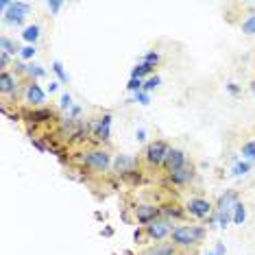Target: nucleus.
Returning <instances> with one entry per match:
<instances>
[{
  "mask_svg": "<svg viewBox=\"0 0 255 255\" xmlns=\"http://www.w3.org/2000/svg\"><path fill=\"white\" fill-rule=\"evenodd\" d=\"M205 255H214V253H205Z\"/></svg>",
  "mask_w": 255,
  "mask_h": 255,
  "instance_id": "43",
  "label": "nucleus"
},
{
  "mask_svg": "<svg viewBox=\"0 0 255 255\" xmlns=\"http://www.w3.org/2000/svg\"><path fill=\"white\" fill-rule=\"evenodd\" d=\"M133 214H135L137 223L146 227V225H151L153 220L159 218L162 207H157V205H135V207H133Z\"/></svg>",
  "mask_w": 255,
  "mask_h": 255,
  "instance_id": "8",
  "label": "nucleus"
},
{
  "mask_svg": "<svg viewBox=\"0 0 255 255\" xmlns=\"http://www.w3.org/2000/svg\"><path fill=\"white\" fill-rule=\"evenodd\" d=\"M79 114H81V107H76V105H74V107L70 109V118H76Z\"/></svg>",
  "mask_w": 255,
  "mask_h": 255,
  "instance_id": "41",
  "label": "nucleus"
},
{
  "mask_svg": "<svg viewBox=\"0 0 255 255\" xmlns=\"http://www.w3.org/2000/svg\"><path fill=\"white\" fill-rule=\"evenodd\" d=\"M142 255H177V247L173 242H168V245H155L151 249H146Z\"/></svg>",
  "mask_w": 255,
  "mask_h": 255,
  "instance_id": "16",
  "label": "nucleus"
},
{
  "mask_svg": "<svg viewBox=\"0 0 255 255\" xmlns=\"http://www.w3.org/2000/svg\"><path fill=\"white\" fill-rule=\"evenodd\" d=\"M242 157H245L247 162H255V142L242 144Z\"/></svg>",
  "mask_w": 255,
  "mask_h": 255,
  "instance_id": "23",
  "label": "nucleus"
},
{
  "mask_svg": "<svg viewBox=\"0 0 255 255\" xmlns=\"http://www.w3.org/2000/svg\"><path fill=\"white\" fill-rule=\"evenodd\" d=\"M245 218H247V209H245V205L238 203L236 207H234V214H231V223H234V225H242V223H245Z\"/></svg>",
  "mask_w": 255,
  "mask_h": 255,
  "instance_id": "19",
  "label": "nucleus"
},
{
  "mask_svg": "<svg viewBox=\"0 0 255 255\" xmlns=\"http://www.w3.org/2000/svg\"><path fill=\"white\" fill-rule=\"evenodd\" d=\"M205 238V227L201 225H181L175 227L170 234V242L177 249H194L203 242Z\"/></svg>",
  "mask_w": 255,
  "mask_h": 255,
  "instance_id": "1",
  "label": "nucleus"
},
{
  "mask_svg": "<svg viewBox=\"0 0 255 255\" xmlns=\"http://www.w3.org/2000/svg\"><path fill=\"white\" fill-rule=\"evenodd\" d=\"M194 179V168L190 164H186L181 170H177V173H170L168 175V181L173 186H186V184H190V181Z\"/></svg>",
  "mask_w": 255,
  "mask_h": 255,
  "instance_id": "14",
  "label": "nucleus"
},
{
  "mask_svg": "<svg viewBox=\"0 0 255 255\" xmlns=\"http://www.w3.org/2000/svg\"><path fill=\"white\" fill-rule=\"evenodd\" d=\"M127 90L133 92V94L142 92V90H144V83H142V79H133V76H131V81L127 83Z\"/></svg>",
  "mask_w": 255,
  "mask_h": 255,
  "instance_id": "27",
  "label": "nucleus"
},
{
  "mask_svg": "<svg viewBox=\"0 0 255 255\" xmlns=\"http://www.w3.org/2000/svg\"><path fill=\"white\" fill-rule=\"evenodd\" d=\"M242 33H247V35H255V13H251L245 22H242Z\"/></svg>",
  "mask_w": 255,
  "mask_h": 255,
  "instance_id": "25",
  "label": "nucleus"
},
{
  "mask_svg": "<svg viewBox=\"0 0 255 255\" xmlns=\"http://www.w3.org/2000/svg\"><path fill=\"white\" fill-rule=\"evenodd\" d=\"M9 62H11V57H9V53H4V51H0V68H2V72L9 68Z\"/></svg>",
  "mask_w": 255,
  "mask_h": 255,
  "instance_id": "35",
  "label": "nucleus"
},
{
  "mask_svg": "<svg viewBox=\"0 0 255 255\" xmlns=\"http://www.w3.org/2000/svg\"><path fill=\"white\" fill-rule=\"evenodd\" d=\"M227 90H229L231 94H238V92H240V87H238L236 83H229V85H227Z\"/></svg>",
  "mask_w": 255,
  "mask_h": 255,
  "instance_id": "40",
  "label": "nucleus"
},
{
  "mask_svg": "<svg viewBox=\"0 0 255 255\" xmlns=\"http://www.w3.org/2000/svg\"><path fill=\"white\" fill-rule=\"evenodd\" d=\"M186 153L181 151V148H170V153H168V157H166V162H164V168H166V173H177V170H181L186 166Z\"/></svg>",
  "mask_w": 255,
  "mask_h": 255,
  "instance_id": "10",
  "label": "nucleus"
},
{
  "mask_svg": "<svg viewBox=\"0 0 255 255\" xmlns=\"http://www.w3.org/2000/svg\"><path fill=\"white\" fill-rule=\"evenodd\" d=\"M22 40H24V42H29L31 46H33V44H35L37 40H40V26H37V24L26 26L24 33H22Z\"/></svg>",
  "mask_w": 255,
  "mask_h": 255,
  "instance_id": "17",
  "label": "nucleus"
},
{
  "mask_svg": "<svg viewBox=\"0 0 255 255\" xmlns=\"http://www.w3.org/2000/svg\"><path fill=\"white\" fill-rule=\"evenodd\" d=\"M46 7L51 9V13H57V11L64 7V2H62V0H48V2H46Z\"/></svg>",
  "mask_w": 255,
  "mask_h": 255,
  "instance_id": "34",
  "label": "nucleus"
},
{
  "mask_svg": "<svg viewBox=\"0 0 255 255\" xmlns=\"http://www.w3.org/2000/svg\"><path fill=\"white\" fill-rule=\"evenodd\" d=\"M59 107H62V109H72V107H74V105H72V96L68 92L62 94V98H59Z\"/></svg>",
  "mask_w": 255,
  "mask_h": 255,
  "instance_id": "31",
  "label": "nucleus"
},
{
  "mask_svg": "<svg viewBox=\"0 0 255 255\" xmlns=\"http://www.w3.org/2000/svg\"><path fill=\"white\" fill-rule=\"evenodd\" d=\"M135 164H137L135 157H129V155H116V159L112 162V168L118 177H127V175L133 173Z\"/></svg>",
  "mask_w": 255,
  "mask_h": 255,
  "instance_id": "9",
  "label": "nucleus"
},
{
  "mask_svg": "<svg viewBox=\"0 0 255 255\" xmlns=\"http://www.w3.org/2000/svg\"><path fill=\"white\" fill-rule=\"evenodd\" d=\"M26 74L35 81V79H42V76L46 74V70H44L42 65H26Z\"/></svg>",
  "mask_w": 255,
  "mask_h": 255,
  "instance_id": "26",
  "label": "nucleus"
},
{
  "mask_svg": "<svg viewBox=\"0 0 255 255\" xmlns=\"http://www.w3.org/2000/svg\"><path fill=\"white\" fill-rule=\"evenodd\" d=\"M170 153V146L166 144L164 140H155L146 146V153H144V159H146V164L151 166V168H159V166H164L166 157H168Z\"/></svg>",
  "mask_w": 255,
  "mask_h": 255,
  "instance_id": "3",
  "label": "nucleus"
},
{
  "mask_svg": "<svg viewBox=\"0 0 255 255\" xmlns=\"http://www.w3.org/2000/svg\"><path fill=\"white\" fill-rule=\"evenodd\" d=\"M29 11H31V4H29V2H22V0H13L11 9H9V11H4L2 22H4V24H9V26H20L22 22L26 20Z\"/></svg>",
  "mask_w": 255,
  "mask_h": 255,
  "instance_id": "4",
  "label": "nucleus"
},
{
  "mask_svg": "<svg viewBox=\"0 0 255 255\" xmlns=\"http://www.w3.org/2000/svg\"><path fill=\"white\" fill-rule=\"evenodd\" d=\"M35 53H37V51H35V46H31V44H29V46L22 48L20 57H22V59H33V55H35Z\"/></svg>",
  "mask_w": 255,
  "mask_h": 255,
  "instance_id": "33",
  "label": "nucleus"
},
{
  "mask_svg": "<svg viewBox=\"0 0 255 255\" xmlns=\"http://www.w3.org/2000/svg\"><path fill=\"white\" fill-rule=\"evenodd\" d=\"M216 216H218V227H227L231 223V214L229 212H216Z\"/></svg>",
  "mask_w": 255,
  "mask_h": 255,
  "instance_id": "32",
  "label": "nucleus"
},
{
  "mask_svg": "<svg viewBox=\"0 0 255 255\" xmlns=\"http://www.w3.org/2000/svg\"><path fill=\"white\" fill-rule=\"evenodd\" d=\"M144 231H146L148 240H164V238H168L173 234V225H170L168 218H157L151 225L144 227Z\"/></svg>",
  "mask_w": 255,
  "mask_h": 255,
  "instance_id": "5",
  "label": "nucleus"
},
{
  "mask_svg": "<svg viewBox=\"0 0 255 255\" xmlns=\"http://www.w3.org/2000/svg\"><path fill=\"white\" fill-rule=\"evenodd\" d=\"M112 155L109 151H105V148H94V151H87L83 155V164H85L87 170H92V173L96 175H103L107 173V168L112 166Z\"/></svg>",
  "mask_w": 255,
  "mask_h": 255,
  "instance_id": "2",
  "label": "nucleus"
},
{
  "mask_svg": "<svg viewBox=\"0 0 255 255\" xmlns=\"http://www.w3.org/2000/svg\"><path fill=\"white\" fill-rule=\"evenodd\" d=\"M142 62L146 64V65H151V68H155V65L159 64V55H157V53H146V55H144Z\"/></svg>",
  "mask_w": 255,
  "mask_h": 255,
  "instance_id": "29",
  "label": "nucleus"
},
{
  "mask_svg": "<svg viewBox=\"0 0 255 255\" xmlns=\"http://www.w3.org/2000/svg\"><path fill=\"white\" fill-rule=\"evenodd\" d=\"M159 83H162V79H159L157 74L151 76V79H146V81H144V92H146V94H148V92H153L155 87L159 85Z\"/></svg>",
  "mask_w": 255,
  "mask_h": 255,
  "instance_id": "28",
  "label": "nucleus"
},
{
  "mask_svg": "<svg viewBox=\"0 0 255 255\" xmlns=\"http://www.w3.org/2000/svg\"><path fill=\"white\" fill-rule=\"evenodd\" d=\"M57 87H59V83H57V81H51V83H48V94L57 92Z\"/></svg>",
  "mask_w": 255,
  "mask_h": 255,
  "instance_id": "39",
  "label": "nucleus"
},
{
  "mask_svg": "<svg viewBox=\"0 0 255 255\" xmlns=\"http://www.w3.org/2000/svg\"><path fill=\"white\" fill-rule=\"evenodd\" d=\"M15 90H18V76L4 70L0 74V92H2V96H9V94H15Z\"/></svg>",
  "mask_w": 255,
  "mask_h": 255,
  "instance_id": "15",
  "label": "nucleus"
},
{
  "mask_svg": "<svg viewBox=\"0 0 255 255\" xmlns=\"http://www.w3.org/2000/svg\"><path fill=\"white\" fill-rule=\"evenodd\" d=\"M253 92H255V83H253Z\"/></svg>",
  "mask_w": 255,
  "mask_h": 255,
  "instance_id": "42",
  "label": "nucleus"
},
{
  "mask_svg": "<svg viewBox=\"0 0 255 255\" xmlns=\"http://www.w3.org/2000/svg\"><path fill=\"white\" fill-rule=\"evenodd\" d=\"M55 118V112L51 107H35L33 112L26 114V120L33 125H44V123H51Z\"/></svg>",
  "mask_w": 255,
  "mask_h": 255,
  "instance_id": "13",
  "label": "nucleus"
},
{
  "mask_svg": "<svg viewBox=\"0 0 255 255\" xmlns=\"http://www.w3.org/2000/svg\"><path fill=\"white\" fill-rule=\"evenodd\" d=\"M133 103H140V105H148L151 103V96H148L146 92H137V94H133Z\"/></svg>",
  "mask_w": 255,
  "mask_h": 255,
  "instance_id": "30",
  "label": "nucleus"
},
{
  "mask_svg": "<svg viewBox=\"0 0 255 255\" xmlns=\"http://www.w3.org/2000/svg\"><path fill=\"white\" fill-rule=\"evenodd\" d=\"M238 203H240V201H238V192L227 190L225 194H220V196H218L216 212H229V214H234V207H236Z\"/></svg>",
  "mask_w": 255,
  "mask_h": 255,
  "instance_id": "11",
  "label": "nucleus"
},
{
  "mask_svg": "<svg viewBox=\"0 0 255 255\" xmlns=\"http://www.w3.org/2000/svg\"><path fill=\"white\" fill-rule=\"evenodd\" d=\"M184 212L186 209H179V205H166V207H162V214H166L168 218H181Z\"/></svg>",
  "mask_w": 255,
  "mask_h": 255,
  "instance_id": "21",
  "label": "nucleus"
},
{
  "mask_svg": "<svg viewBox=\"0 0 255 255\" xmlns=\"http://www.w3.org/2000/svg\"><path fill=\"white\" fill-rule=\"evenodd\" d=\"M135 137H137V142H146V129H137Z\"/></svg>",
  "mask_w": 255,
  "mask_h": 255,
  "instance_id": "37",
  "label": "nucleus"
},
{
  "mask_svg": "<svg viewBox=\"0 0 255 255\" xmlns=\"http://www.w3.org/2000/svg\"><path fill=\"white\" fill-rule=\"evenodd\" d=\"M249 170H251V162H236L234 164V168H231V173H234L236 177H242V175H247Z\"/></svg>",
  "mask_w": 255,
  "mask_h": 255,
  "instance_id": "22",
  "label": "nucleus"
},
{
  "mask_svg": "<svg viewBox=\"0 0 255 255\" xmlns=\"http://www.w3.org/2000/svg\"><path fill=\"white\" fill-rule=\"evenodd\" d=\"M186 212L192 214L194 218H207V216H212V203H209L207 198L194 196L186 203Z\"/></svg>",
  "mask_w": 255,
  "mask_h": 255,
  "instance_id": "7",
  "label": "nucleus"
},
{
  "mask_svg": "<svg viewBox=\"0 0 255 255\" xmlns=\"http://www.w3.org/2000/svg\"><path fill=\"white\" fill-rule=\"evenodd\" d=\"M31 144L37 148V151H42V153H44V151H48V146H46V144L40 142V140H37V137H31Z\"/></svg>",
  "mask_w": 255,
  "mask_h": 255,
  "instance_id": "36",
  "label": "nucleus"
},
{
  "mask_svg": "<svg viewBox=\"0 0 255 255\" xmlns=\"http://www.w3.org/2000/svg\"><path fill=\"white\" fill-rule=\"evenodd\" d=\"M24 96H26V103H31L33 107H42L44 98H46V94H44V90L40 85H37L35 81H31L29 85L24 87Z\"/></svg>",
  "mask_w": 255,
  "mask_h": 255,
  "instance_id": "12",
  "label": "nucleus"
},
{
  "mask_svg": "<svg viewBox=\"0 0 255 255\" xmlns=\"http://www.w3.org/2000/svg\"><path fill=\"white\" fill-rule=\"evenodd\" d=\"M214 255H225V245H223V242H218V245H216Z\"/></svg>",
  "mask_w": 255,
  "mask_h": 255,
  "instance_id": "38",
  "label": "nucleus"
},
{
  "mask_svg": "<svg viewBox=\"0 0 255 255\" xmlns=\"http://www.w3.org/2000/svg\"><path fill=\"white\" fill-rule=\"evenodd\" d=\"M53 72L59 76V83H68V72L64 70V64L62 62H53Z\"/></svg>",
  "mask_w": 255,
  "mask_h": 255,
  "instance_id": "24",
  "label": "nucleus"
},
{
  "mask_svg": "<svg viewBox=\"0 0 255 255\" xmlns=\"http://www.w3.org/2000/svg\"><path fill=\"white\" fill-rule=\"evenodd\" d=\"M151 72H153V68H151V65H146L144 62H140V64L135 65V68L131 70V76H133V79H142V76L151 74Z\"/></svg>",
  "mask_w": 255,
  "mask_h": 255,
  "instance_id": "20",
  "label": "nucleus"
},
{
  "mask_svg": "<svg viewBox=\"0 0 255 255\" xmlns=\"http://www.w3.org/2000/svg\"><path fill=\"white\" fill-rule=\"evenodd\" d=\"M0 51L9 53V55H15V53H22V48H18V44L11 40V37L2 35V37H0Z\"/></svg>",
  "mask_w": 255,
  "mask_h": 255,
  "instance_id": "18",
  "label": "nucleus"
},
{
  "mask_svg": "<svg viewBox=\"0 0 255 255\" xmlns=\"http://www.w3.org/2000/svg\"><path fill=\"white\" fill-rule=\"evenodd\" d=\"M92 135L96 142H109L112 135V114H103L96 123H92Z\"/></svg>",
  "mask_w": 255,
  "mask_h": 255,
  "instance_id": "6",
  "label": "nucleus"
}]
</instances>
